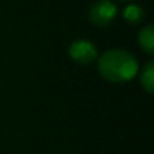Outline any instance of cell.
Listing matches in <instances>:
<instances>
[{"label":"cell","instance_id":"cell-4","mask_svg":"<svg viewBox=\"0 0 154 154\" xmlns=\"http://www.w3.org/2000/svg\"><path fill=\"white\" fill-rule=\"evenodd\" d=\"M138 41H139L141 48L147 54H153L154 42H153V27L152 26H146L145 29L141 30V32L138 35Z\"/></svg>","mask_w":154,"mask_h":154},{"label":"cell","instance_id":"cell-3","mask_svg":"<svg viewBox=\"0 0 154 154\" xmlns=\"http://www.w3.org/2000/svg\"><path fill=\"white\" fill-rule=\"evenodd\" d=\"M69 54L73 61H76L77 64L87 65V64H91L96 58L97 50H96L95 45L92 42L80 39L72 43V46L69 49Z\"/></svg>","mask_w":154,"mask_h":154},{"label":"cell","instance_id":"cell-2","mask_svg":"<svg viewBox=\"0 0 154 154\" xmlns=\"http://www.w3.org/2000/svg\"><path fill=\"white\" fill-rule=\"evenodd\" d=\"M116 16V7L108 0L96 2L88 11V18L96 26H107Z\"/></svg>","mask_w":154,"mask_h":154},{"label":"cell","instance_id":"cell-1","mask_svg":"<svg viewBox=\"0 0 154 154\" xmlns=\"http://www.w3.org/2000/svg\"><path fill=\"white\" fill-rule=\"evenodd\" d=\"M138 70L137 60L126 50L106 51L99 60V72L112 82L128 81Z\"/></svg>","mask_w":154,"mask_h":154},{"label":"cell","instance_id":"cell-6","mask_svg":"<svg viewBox=\"0 0 154 154\" xmlns=\"http://www.w3.org/2000/svg\"><path fill=\"white\" fill-rule=\"evenodd\" d=\"M141 81H142L143 88L147 92H153V62H149L145 66L143 72H142Z\"/></svg>","mask_w":154,"mask_h":154},{"label":"cell","instance_id":"cell-5","mask_svg":"<svg viewBox=\"0 0 154 154\" xmlns=\"http://www.w3.org/2000/svg\"><path fill=\"white\" fill-rule=\"evenodd\" d=\"M123 16L125 19L128 22V23H133V24H137L143 19L145 14H143V10H142L139 5L137 4H130L125 8V12H123Z\"/></svg>","mask_w":154,"mask_h":154}]
</instances>
